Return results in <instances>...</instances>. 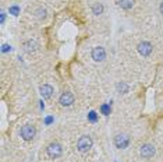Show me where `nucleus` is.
Returning a JSON list of instances; mask_svg holds the SVG:
<instances>
[{"instance_id": "nucleus-15", "label": "nucleus", "mask_w": 163, "mask_h": 162, "mask_svg": "<svg viewBox=\"0 0 163 162\" xmlns=\"http://www.w3.org/2000/svg\"><path fill=\"white\" fill-rule=\"evenodd\" d=\"M20 11H21V9H20V6H17V4H14V6H10L9 7V13L11 15H14V17H17L18 14H20Z\"/></svg>"}, {"instance_id": "nucleus-17", "label": "nucleus", "mask_w": 163, "mask_h": 162, "mask_svg": "<svg viewBox=\"0 0 163 162\" xmlns=\"http://www.w3.org/2000/svg\"><path fill=\"white\" fill-rule=\"evenodd\" d=\"M54 122V117L53 116H46L45 120H43V123H45V126H50L52 123Z\"/></svg>"}, {"instance_id": "nucleus-8", "label": "nucleus", "mask_w": 163, "mask_h": 162, "mask_svg": "<svg viewBox=\"0 0 163 162\" xmlns=\"http://www.w3.org/2000/svg\"><path fill=\"white\" fill-rule=\"evenodd\" d=\"M59 102L61 106H71L74 103V95L71 92H63L59 98Z\"/></svg>"}, {"instance_id": "nucleus-11", "label": "nucleus", "mask_w": 163, "mask_h": 162, "mask_svg": "<svg viewBox=\"0 0 163 162\" xmlns=\"http://www.w3.org/2000/svg\"><path fill=\"white\" fill-rule=\"evenodd\" d=\"M116 90H117L118 94H127V92H128V90H130V87H128L124 81H120V83L116 84Z\"/></svg>"}, {"instance_id": "nucleus-19", "label": "nucleus", "mask_w": 163, "mask_h": 162, "mask_svg": "<svg viewBox=\"0 0 163 162\" xmlns=\"http://www.w3.org/2000/svg\"><path fill=\"white\" fill-rule=\"evenodd\" d=\"M45 15H46V10L45 9L38 10V17H39V18H45Z\"/></svg>"}, {"instance_id": "nucleus-9", "label": "nucleus", "mask_w": 163, "mask_h": 162, "mask_svg": "<svg viewBox=\"0 0 163 162\" xmlns=\"http://www.w3.org/2000/svg\"><path fill=\"white\" fill-rule=\"evenodd\" d=\"M39 92H41V95H42V98H45V99H48V98H50L52 95H53V87L52 85H49V84H43V85H41L39 87Z\"/></svg>"}, {"instance_id": "nucleus-7", "label": "nucleus", "mask_w": 163, "mask_h": 162, "mask_svg": "<svg viewBox=\"0 0 163 162\" xmlns=\"http://www.w3.org/2000/svg\"><path fill=\"white\" fill-rule=\"evenodd\" d=\"M155 152H156V150H155V147L152 144H144L139 148V154L144 158H152L155 155Z\"/></svg>"}, {"instance_id": "nucleus-10", "label": "nucleus", "mask_w": 163, "mask_h": 162, "mask_svg": "<svg viewBox=\"0 0 163 162\" xmlns=\"http://www.w3.org/2000/svg\"><path fill=\"white\" fill-rule=\"evenodd\" d=\"M117 4L124 10H130L134 6V0H117Z\"/></svg>"}, {"instance_id": "nucleus-18", "label": "nucleus", "mask_w": 163, "mask_h": 162, "mask_svg": "<svg viewBox=\"0 0 163 162\" xmlns=\"http://www.w3.org/2000/svg\"><path fill=\"white\" fill-rule=\"evenodd\" d=\"M11 51H13V48L9 43H4V45L2 46V53H7V52H11Z\"/></svg>"}, {"instance_id": "nucleus-6", "label": "nucleus", "mask_w": 163, "mask_h": 162, "mask_svg": "<svg viewBox=\"0 0 163 162\" xmlns=\"http://www.w3.org/2000/svg\"><path fill=\"white\" fill-rule=\"evenodd\" d=\"M91 56H92V59H94L95 62H103V60L106 59L105 48H102V46H96V48H94L92 52H91Z\"/></svg>"}, {"instance_id": "nucleus-1", "label": "nucleus", "mask_w": 163, "mask_h": 162, "mask_svg": "<svg viewBox=\"0 0 163 162\" xmlns=\"http://www.w3.org/2000/svg\"><path fill=\"white\" fill-rule=\"evenodd\" d=\"M92 144H94V141L89 136H82L77 141V148H78L80 152H88L92 148Z\"/></svg>"}, {"instance_id": "nucleus-16", "label": "nucleus", "mask_w": 163, "mask_h": 162, "mask_svg": "<svg viewBox=\"0 0 163 162\" xmlns=\"http://www.w3.org/2000/svg\"><path fill=\"white\" fill-rule=\"evenodd\" d=\"M88 122H91V123H96L98 122V113L95 111H91L88 113Z\"/></svg>"}, {"instance_id": "nucleus-12", "label": "nucleus", "mask_w": 163, "mask_h": 162, "mask_svg": "<svg viewBox=\"0 0 163 162\" xmlns=\"http://www.w3.org/2000/svg\"><path fill=\"white\" fill-rule=\"evenodd\" d=\"M100 113L103 115V116H109L110 115V112H112V102L110 103H102L99 108Z\"/></svg>"}, {"instance_id": "nucleus-2", "label": "nucleus", "mask_w": 163, "mask_h": 162, "mask_svg": "<svg viewBox=\"0 0 163 162\" xmlns=\"http://www.w3.org/2000/svg\"><path fill=\"white\" fill-rule=\"evenodd\" d=\"M46 154H48V156L52 159L59 158V156L63 154V148H61V145L59 144V143H52V144H49L48 148H46Z\"/></svg>"}, {"instance_id": "nucleus-13", "label": "nucleus", "mask_w": 163, "mask_h": 162, "mask_svg": "<svg viewBox=\"0 0 163 162\" xmlns=\"http://www.w3.org/2000/svg\"><path fill=\"white\" fill-rule=\"evenodd\" d=\"M92 13H94L95 15H100L103 13V6L100 3H95L94 6H92Z\"/></svg>"}, {"instance_id": "nucleus-20", "label": "nucleus", "mask_w": 163, "mask_h": 162, "mask_svg": "<svg viewBox=\"0 0 163 162\" xmlns=\"http://www.w3.org/2000/svg\"><path fill=\"white\" fill-rule=\"evenodd\" d=\"M4 21H6V13L2 11V14H0V22H2V24H4Z\"/></svg>"}, {"instance_id": "nucleus-21", "label": "nucleus", "mask_w": 163, "mask_h": 162, "mask_svg": "<svg viewBox=\"0 0 163 162\" xmlns=\"http://www.w3.org/2000/svg\"><path fill=\"white\" fill-rule=\"evenodd\" d=\"M39 103H41V111H43V109H45V103H43V101H39Z\"/></svg>"}, {"instance_id": "nucleus-14", "label": "nucleus", "mask_w": 163, "mask_h": 162, "mask_svg": "<svg viewBox=\"0 0 163 162\" xmlns=\"http://www.w3.org/2000/svg\"><path fill=\"white\" fill-rule=\"evenodd\" d=\"M24 46H25V51L32 52V51H35V49H36V42H35V41H27V42L24 43Z\"/></svg>"}, {"instance_id": "nucleus-3", "label": "nucleus", "mask_w": 163, "mask_h": 162, "mask_svg": "<svg viewBox=\"0 0 163 162\" xmlns=\"http://www.w3.org/2000/svg\"><path fill=\"white\" fill-rule=\"evenodd\" d=\"M113 143H114L116 148H118V150H124V148H127L128 145H130V137L127 134H117L114 137V140H113Z\"/></svg>"}, {"instance_id": "nucleus-4", "label": "nucleus", "mask_w": 163, "mask_h": 162, "mask_svg": "<svg viewBox=\"0 0 163 162\" xmlns=\"http://www.w3.org/2000/svg\"><path fill=\"white\" fill-rule=\"evenodd\" d=\"M20 134H21V137L24 138L25 141H31L33 137H35L36 129L33 126H31V124H25V126L21 127V132H20Z\"/></svg>"}, {"instance_id": "nucleus-22", "label": "nucleus", "mask_w": 163, "mask_h": 162, "mask_svg": "<svg viewBox=\"0 0 163 162\" xmlns=\"http://www.w3.org/2000/svg\"><path fill=\"white\" fill-rule=\"evenodd\" d=\"M159 10H160V13H162V14H163V2H162V3H160V6H159Z\"/></svg>"}, {"instance_id": "nucleus-5", "label": "nucleus", "mask_w": 163, "mask_h": 162, "mask_svg": "<svg viewBox=\"0 0 163 162\" xmlns=\"http://www.w3.org/2000/svg\"><path fill=\"white\" fill-rule=\"evenodd\" d=\"M138 52L139 55H142L144 57L149 56V55L152 53V51H153V46H152L151 42H148V41H144V42H139L138 43Z\"/></svg>"}]
</instances>
